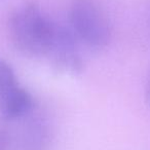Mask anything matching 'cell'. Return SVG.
<instances>
[{
    "mask_svg": "<svg viewBox=\"0 0 150 150\" xmlns=\"http://www.w3.org/2000/svg\"><path fill=\"white\" fill-rule=\"evenodd\" d=\"M57 23L34 2L19 6L9 19V36L15 46L32 57L46 56Z\"/></svg>",
    "mask_w": 150,
    "mask_h": 150,
    "instance_id": "obj_1",
    "label": "cell"
},
{
    "mask_svg": "<svg viewBox=\"0 0 150 150\" xmlns=\"http://www.w3.org/2000/svg\"><path fill=\"white\" fill-rule=\"evenodd\" d=\"M70 23L76 38L90 47L102 48L110 40V24L94 0H73Z\"/></svg>",
    "mask_w": 150,
    "mask_h": 150,
    "instance_id": "obj_2",
    "label": "cell"
},
{
    "mask_svg": "<svg viewBox=\"0 0 150 150\" xmlns=\"http://www.w3.org/2000/svg\"><path fill=\"white\" fill-rule=\"evenodd\" d=\"M34 107L32 96L20 84L13 68L0 59V114L6 120H16L30 114Z\"/></svg>",
    "mask_w": 150,
    "mask_h": 150,
    "instance_id": "obj_3",
    "label": "cell"
},
{
    "mask_svg": "<svg viewBox=\"0 0 150 150\" xmlns=\"http://www.w3.org/2000/svg\"><path fill=\"white\" fill-rule=\"evenodd\" d=\"M78 41L72 30L57 24L46 57L59 70L73 75L79 74L82 71L83 63L78 48Z\"/></svg>",
    "mask_w": 150,
    "mask_h": 150,
    "instance_id": "obj_4",
    "label": "cell"
},
{
    "mask_svg": "<svg viewBox=\"0 0 150 150\" xmlns=\"http://www.w3.org/2000/svg\"><path fill=\"white\" fill-rule=\"evenodd\" d=\"M29 127L25 132V146L30 150H39L41 147L43 148L47 138L45 127L36 121H33Z\"/></svg>",
    "mask_w": 150,
    "mask_h": 150,
    "instance_id": "obj_5",
    "label": "cell"
},
{
    "mask_svg": "<svg viewBox=\"0 0 150 150\" xmlns=\"http://www.w3.org/2000/svg\"><path fill=\"white\" fill-rule=\"evenodd\" d=\"M11 146V136L5 129H0V150H8Z\"/></svg>",
    "mask_w": 150,
    "mask_h": 150,
    "instance_id": "obj_6",
    "label": "cell"
},
{
    "mask_svg": "<svg viewBox=\"0 0 150 150\" xmlns=\"http://www.w3.org/2000/svg\"><path fill=\"white\" fill-rule=\"evenodd\" d=\"M145 97H146V101H147V104L150 106V73H149V75H148L147 82H146Z\"/></svg>",
    "mask_w": 150,
    "mask_h": 150,
    "instance_id": "obj_7",
    "label": "cell"
},
{
    "mask_svg": "<svg viewBox=\"0 0 150 150\" xmlns=\"http://www.w3.org/2000/svg\"><path fill=\"white\" fill-rule=\"evenodd\" d=\"M1 1H3V0H0V2H1Z\"/></svg>",
    "mask_w": 150,
    "mask_h": 150,
    "instance_id": "obj_8",
    "label": "cell"
}]
</instances>
